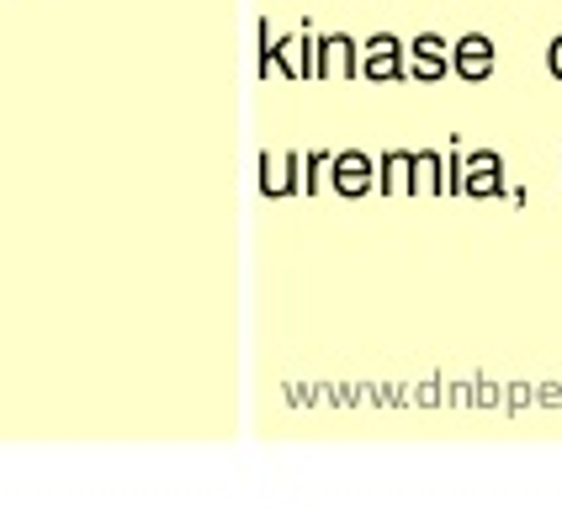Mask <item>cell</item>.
<instances>
[{"instance_id":"cell-2","label":"cell","mask_w":562,"mask_h":509,"mask_svg":"<svg viewBox=\"0 0 562 509\" xmlns=\"http://www.w3.org/2000/svg\"><path fill=\"white\" fill-rule=\"evenodd\" d=\"M404 69V59H398V43L393 37H372L367 43V75H376V80H393Z\"/></svg>"},{"instance_id":"cell-1","label":"cell","mask_w":562,"mask_h":509,"mask_svg":"<svg viewBox=\"0 0 562 509\" xmlns=\"http://www.w3.org/2000/svg\"><path fill=\"white\" fill-rule=\"evenodd\" d=\"M451 64H457V75H468V80H483V75L494 69V43H488L483 32H472V37H462V43H457Z\"/></svg>"},{"instance_id":"cell-3","label":"cell","mask_w":562,"mask_h":509,"mask_svg":"<svg viewBox=\"0 0 562 509\" xmlns=\"http://www.w3.org/2000/svg\"><path fill=\"white\" fill-rule=\"evenodd\" d=\"M440 69H446V43L425 32V37L414 43V75H419V80H436Z\"/></svg>"},{"instance_id":"cell-5","label":"cell","mask_w":562,"mask_h":509,"mask_svg":"<svg viewBox=\"0 0 562 509\" xmlns=\"http://www.w3.org/2000/svg\"><path fill=\"white\" fill-rule=\"evenodd\" d=\"M367 181H372V165H367V159H340V186L345 191H367Z\"/></svg>"},{"instance_id":"cell-6","label":"cell","mask_w":562,"mask_h":509,"mask_svg":"<svg viewBox=\"0 0 562 509\" xmlns=\"http://www.w3.org/2000/svg\"><path fill=\"white\" fill-rule=\"evenodd\" d=\"M552 75H562V37L552 43Z\"/></svg>"},{"instance_id":"cell-4","label":"cell","mask_w":562,"mask_h":509,"mask_svg":"<svg viewBox=\"0 0 562 509\" xmlns=\"http://www.w3.org/2000/svg\"><path fill=\"white\" fill-rule=\"evenodd\" d=\"M462 186L477 191V196H483V191H499V159H494V155H477L468 165V181H462Z\"/></svg>"}]
</instances>
